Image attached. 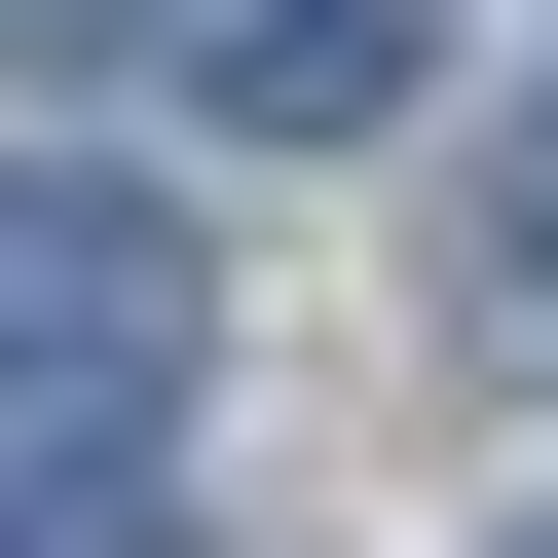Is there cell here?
I'll list each match as a JSON object with an SVG mask.
<instances>
[{"mask_svg":"<svg viewBox=\"0 0 558 558\" xmlns=\"http://www.w3.org/2000/svg\"><path fill=\"white\" fill-rule=\"evenodd\" d=\"M186 373H223V260H186V186H112V149H0V447H186Z\"/></svg>","mask_w":558,"mask_h":558,"instance_id":"obj_1","label":"cell"},{"mask_svg":"<svg viewBox=\"0 0 558 558\" xmlns=\"http://www.w3.org/2000/svg\"><path fill=\"white\" fill-rule=\"evenodd\" d=\"M410 38H447V0H186V112H223V149H373Z\"/></svg>","mask_w":558,"mask_h":558,"instance_id":"obj_2","label":"cell"},{"mask_svg":"<svg viewBox=\"0 0 558 558\" xmlns=\"http://www.w3.org/2000/svg\"><path fill=\"white\" fill-rule=\"evenodd\" d=\"M447 299H484V336H558V75H521V112H484V186H447Z\"/></svg>","mask_w":558,"mask_h":558,"instance_id":"obj_3","label":"cell"},{"mask_svg":"<svg viewBox=\"0 0 558 558\" xmlns=\"http://www.w3.org/2000/svg\"><path fill=\"white\" fill-rule=\"evenodd\" d=\"M0 558H186V484L149 447H0Z\"/></svg>","mask_w":558,"mask_h":558,"instance_id":"obj_4","label":"cell"},{"mask_svg":"<svg viewBox=\"0 0 558 558\" xmlns=\"http://www.w3.org/2000/svg\"><path fill=\"white\" fill-rule=\"evenodd\" d=\"M38 38H112V0H0V75H38Z\"/></svg>","mask_w":558,"mask_h":558,"instance_id":"obj_5","label":"cell"},{"mask_svg":"<svg viewBox=\"0 0 558 558\" xmlns=\"http://www.w3.org/2000/svg\"><path fill=\"white\" fill-rule=\"evenodd\" d=\"M521 558H558V521H521Z\"/></svg>","mask_w":558,"mask_h":558,"instance_id":"obj_6","label":"cell"}]
</instances>
